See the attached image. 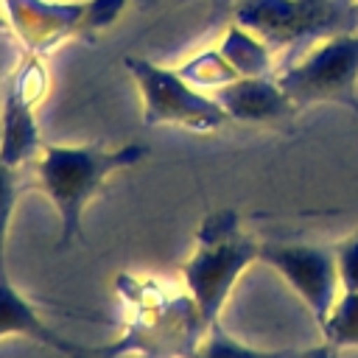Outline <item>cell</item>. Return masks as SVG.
I'll return each mask as SVG.
<instances>
[{"label": "cell", "instance_id": "cell-1", "mask_svg": "<svg viewBox=\"0 0 358 358\" xmlns=\"http://www.w3.org/2000/svg\"><path fill=\"white\" fill-rule=\"evenodd\" d=\"M148 154L151 148L145 143H126L117 148L45 143L39 148L34 173L59 215V246H70L81 235L84 210L103 190L109 176L140 165Z\"/></svg>", "mask_w": 358, "mask_h": 358}, {"label": "cell", "instance_id": "cell-2", "mask_svg": "<svg viewBox=\"0 0 358 358\" xmlns=\"http://www.w3.org/2000/svg\"><path fill=\"white\" fill-rule=\"evenodd\" d=\"M260 246L263 241L243 229L235 210H215L199 224L196 246L182 263V282L207 327L221 322L238 280L252 263H260Z\"/></svg>", "mask_w": 358, "mask_h": 358}, {"label": "cell", "instance_id": "cell-3", "mask_svg": "<svg viewBox=\"0 0 358 358\" xmlns=\"http://www.w3.org/2000/svg\"><path fill=\"white\" fill-rule=\"evenodd\" d=\"M3 25L22 53L48 56L67 42H95L129 0H0Z\"/></svg>", "mask_w": 358, "mask_h": 358}, {"label": "cell", "instance_id": "cell-4", "mask_svg": "<svg viewBox=\"0 0 358 358\" xmlns=\"http://www.w3.org/2000/svg\"><path fill=\"white\" fill-rule=\"evenodd\" d=\"M235 22L255 31L274 53L313 45L324 36L358 28L355 0H238Z\"/></svg>", "mask_w": 358, "mask_h": 358}, {"label": "cell", "instance_id": "cell-5", "mask_svg": "<svg viewBox=\"0 0 358 358\" xmlns=\"http://www.w3.org/2000/svg\"><path fill=\"white\" fill-rule=\"evenodd\" d=\"M123 67L140 92L145 126H179L210 134L229 123L215 95L193 87L179 67H165L145 56H126Z\"/></svg>", "mask_w": 358, "mask_h": 358}, {"label": "cell", "instance_id": "cell-6", "mask_svg": "<svg viewBox=\"0 0 358 358\" xmlns=\"http://www.w3.org/2000/svg\"><path fill=\"white\" fill-rule=\"evenodd\" d=\"M296 109L336 103L358 115V28L313 42L277 76Z\"/></svg>", "mask_w": 358, "mask_h": 358}, {"label": "cell", "instance_id": "cell-7", "mask_svg": "<svg viewBox=\"0 0 358 358\" xmlns=\"http://www.w3.org/2000/svg\"><path fill=\"white\" fill-rule=\"evenodd\" d=\"M45 92H48L45 56L22 53L6 81L3 103H0V157L14 168L34 159L45 145L36 123V106L42 103Z\"/></svg>", "mask_w": 358, "mask_h": 358}, {"label": "cell", "instance_id": "cell-8", "mask_svg": "<svg viewBox=\"0 0 358 358\" xmlns=\"http://www.w3.org/2000/svg\"><path fill=\"white\" fill-rule=\"evenodd\" d=\"M260 263H266L285 280V285L302 299V305L322 327L341 294L333 246L263 241Z\"/></svg>", "mask_w": 358, "mask_h": 358}, {"label": "cell", "instance_id": "cell-9", "mask_svg": "<svg viewBox=\"0 0 358 358\" xmlns=\"http://www.w3.org/2000/svg\"><path fill=\"white\" fill-rule=\"evenodd\" d=\"M22 336L31 338L62 358H109V344H78L50 327L36 305L14 285L8 263H0V338Z\"/></svg>", "mask_w": 358, "mask_h": 358}, {"label": "cell", "instance_id": "cell-10", "mask_svg": "<svg viewBox=\"0 0 358 358\" xmlns=\"http://www.w3.org/2000/svg\"><path fill=\"white\" fill-rule=\"evenodd\" d=\"M229 123H282L299 109L274 76H241L213 92Z\"/></svg>", "mask_w": 358, "mask_h": 358}, {"label": "cell", "instance_id": "cell-11", "mask_svg": "<svg viewBox=\"0 0 358 358\" xmlns=\"http://www.w3.org/2000/svg\"><path fill=\"white\" fill-rule=\"evenodd\" d=\"M215 45L224 53V59L238 70V76H271L274 50L246 25L232 20Z\"/></svg>", "mask_w": 358, "mask_h": 358}, {"label": "cell", "instance_id": "cell-12", "mask_svg": "<svg viewBox=\"0 0 358 358\" xmlns=\"http://www.w3.org/2000/svg\"><path fill=\"white\" fill-rule=\"evenodd\" d=\"M305 350L299 347H282V350H266V347H252L229 336L221 322L210 324L204 336L196 341V347L185 358H299Z\"/></svg>", "mask_w": 358, "mask_h": 358}, {"label": "cell", "instance_id": "cell-13", "mask_svg": "<svg viewBox=\"0 0 358 358\" xmlns=\"http://www.w3.org/2000/svg\"><path fill=\"white\" fill-rule=\"evenodd\" d=\"M179 70H182V76H185L193 87H199V90H204V92H210V95H213L215 90H221L224 84L241 78L238 70L224 59V53L218 50V45H210V48L199 50L196 56H190L187 62H182Z\"/></svg>", "mask_w": 358, "mask_h": 358}, {"label": "cell", "instance_id": "cell-14", "mask_svg": "<svg viewBox=\"0 0 358 358\" xmlns=\"http://www.w3.org/2000/svg\"><path fill=\"white\" fill-rule=\"evenodd\" d=\"M319 330L324 341L338 350L358 347V291H341Z\"/></svg>", "mask_w": 358, "mask_h": 358}, {"label": "cell", "instance_id": "cell-15", "mask_svg": "<svg viewBox=\"0 0 358 358\" xmlns=\"http://www.w3.org/2000/svg\"><path fill=\"white\" fill-rule=\"evenodd\" d=\"M20 190L22 185H20L17 168L0 157V263H6V246H8V232H11V218H14Z\"/></svg>", "mask_w": 358, "mask_h": 358}, {"label": "cell", "instance_id": "cell-16", "mask_svg": "<svg viewBox=\"0 0 358 358\" xmlns=\"http://www.w3.org/2000/svg\"><path fill=\"white\" fill-rule=\"evenodd\" d=\"M336 268L341 291H358V229L347 238H341L336 246Z\"/></svg>", "mask_w": 358, "mask_h": 358}, {"label": "cell", "instance_id": "cell-17", "mask_svg": "<svg viewBox=\"0 0 358 358\" xmlns=\"http://www.w3.org/2000/svg\"><path fill=\"white\" fill-rule=\"evenodd\" d=\"M338 352H341L338 347L322 341V344H316V347H305V352H302L299 358H338Z\"/></svg>", "mask_w": 358, "mask_h": 358}, {"label": "cell", "instance_id": "cell-18", "mask_svg": "<svg viewBox=\"0 0 358 358\" xmlns=\"http://www.w3.org/2000/svg\"><path fill=\"white\" fill-rule=\"evenodd\" d=\"M134 358H165V355H157V352H140V355H134Z\"/></svg>", "mask_w": 358, "mask_h": 358}, {"label": "cell", "instance_id": "cell-19", "mask_svg": "<svg viewBox=\"0 0 358 358\" xmlns=\"http://www.w3.org/2000/svg\"><path fill=\"white\" fill-rule=\"evenodd\" d=\"M355 3H358V0H355Z\"/></svg>", "mask_w": 358, "mask_h": 358}]
</instances>
